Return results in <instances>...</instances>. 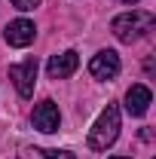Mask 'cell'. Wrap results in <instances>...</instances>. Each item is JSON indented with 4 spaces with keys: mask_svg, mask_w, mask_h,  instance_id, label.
Wrapping results in <instances>:
<instances>
[{
    "mask_svg": "<svg viewBox=\"0 0 156 159\" xmlns=\"http://www.w3.org/2000/svg\"><path fill=\"white\" fill-rule=\"evenodd\" d=\"M80 67V55L74 49H67V52H61V55H52L49 64H46V74L52 80H67L74 70Z\"/></svg>",
    "mask_w": 156,
    "mask_h": 159,
    "instance_id": "7",
    "label": "cell"
},
{
    "mask_svg": "<svg viewBox=\"0 0 156 159\" xmlns=\"http://www.w3.org/2000/svg\"><path fill=\"white\" fill-rule=\"evenodd\" d=\"M119 55L113 52V49H101V52H95L92 55V61H89V74L95 80H113L119 74Z\"/></svg>",
    "mask_w": 156,
    "mask_h": 159,
    "instance_id": "5",
    "label": "cell"
},
{
    "mask_svg": "<svg viewBox=\"0 0 156 159\" xmlns=\"http://www.w3.org/2000/svg\"><path fill=\"white\" fill-rule=\"evenodd\" d=\"M153 28V12H144V9H132V12H122L110 21V31L119 43H132V40L144 37L147 31Z\"/></svg>",
    "mask_w": 156,
    "mask_h": 159,
    "instance_id": "2",
    "label": "cell"
},
{
    "mask_svg": "<svg viewBox=\"0 0 156 159\" xmlns=\"http://www.w3.org/2000/svg\"><path fill=\"white\" fill-rule=\"evenodd\" d=\"M117 138H119V107L117 104H107L98 113L95 125L89 129V147L92 150H107V147H113Z\"/></svg>",
    "mask_w": 156,
    "mask_h": 159,
    "instance_id": "1",
    "label": "cell"
},
{
    "mask_svg": "<svg viewBox=\"0 0 156 159\" xmlns=\"http://www.w3.org/2000/svg\"><path fill=\"white\" fill-rule=\"evenodd\" d=\"M9 80H12V86H16V92L21 98H31L34 95V83H37V58H25L19 64H12L9 67Z\"/></svg>",
    "mask_w": 156,
    "mask_h": 159,
    "instance_id": "3",
    "label": "cell"
},
{
    "mask_svg": "<svg viewBox=\"0 0 156 159\" xmlns=\"http://www.w3.org/2000/svg\"><path fill=\"white\" fill-rule=\"evenodd\" d=\"M43 159H77L71 150H43Z\"/></svg>",
    "mask_w": 156,
    "mask_h": 159,
    "instance_id": "9",
    "label": "cell"
},
{
    "mask_svg": "<svg viewBox=\"0 0 156 159\" xmlns=\"http://www.w3.org/2000/svg\"><path fill=\"white\" fill-rule=\"evenodd\" d=\"M34 37H37V28H34V21H28V19H16V21H9V25L3 28V40H6L9 46H16V49L31 46Z\"/></svg>",
    "mask_w": 156,
    "mask_h": 159,
    "instance_id": "6",
    "label": "cell"
},
{
    "mask_svg": "<svg viewBox=\"0 0 156 159\" xmlns=\"http://www.w3.org/2000/svg\"><path fill=\"white\" fill-rule=\"evenodd\" d=\"M31 122H34V129L43 132V135H52V132H58V122H61V110L55 101H40L37 107H34V113H31Z\"/></svg>",
    "mask_w": 156,
    "mask_h": 159,
    "instance_id": "4",
    "label": "cell"
},
{
    "mask_svg": "<svg viewBox=\"0 0 156 159\" xmlns=\"http://www.w3.org/2000/svg\"><path fill=\"white\" fill-rule=\"evenodd\" d=\"M119 3H129V6H135V3H138V0H119Z\"/></svg>",
    "mask_w": 156,
    "mask_h": 159,
    "instance_id": "12",
    "label": "cell"
},
{
    "mask_svg": "<svg viewBox=\"0 0 156 159\" xmlns=\"http://www.w3.org/2000/svg\"><path fill=\"white\" fill-rule=\"evenodd\" d=\"M21 159H43V150H37V147H28V150H21Z\"/></svg>",
    "mask_w": 156,
    "mask_h": 159,
    "instance_id": "11",
    "label": "cell"
},
{
    "mask_svg": "<svg viewBox=\"0 0 156 159\" xmlns=\"http://www.w3.org/2000/svg\"><path fill=\"white\" fill-rule=\"evenodd\" d=\"M150 104H153V92H150L144 83H135V86L126 92V110H129L132 116H144V113L150 110Z\"/></svg>",
    "mask_w": 156,
    "mask_h": 159,
    "instance_id": "8",
    "label": "cell"
},
{
    "mask_svg": "<svg viewBox=\"0 0 156 159\" xmlns=\"http://www.w3.org/2000/svg\"><path fill=\"white\" fill-rule=\"evenodd\" d=\"M110 159H132V156H110Z\"/></svg>",
    "mask_w": 156,
    "mask_h": 159,
    "instance_id": "13",
    "label": "cell"
},
{
    "mask_svg": "<svg viewBox=\"0 0 156 159\" xmlns=\"http://www.w3.org/2000/svg\"><path fill=\"white\" fill-rule=\"evenodd\" d=\"M12 6L21 9V12H31V9H37V6H40V0H12Z\"/></svg>",
    "mask_w": 156,
    "mask_h": 159,
    "instance_id": "10",
    "label": "cell"
}]
</instances>
